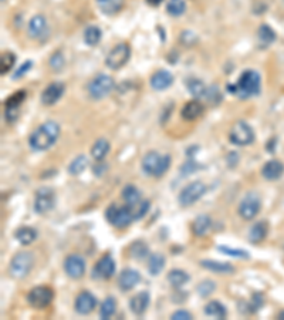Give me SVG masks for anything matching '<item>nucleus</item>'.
<instances>
[{"label":"nucleus","instance_id":"52","mask_svg":"<svg viewBox=\"0 0 284 320\" xmlns=\"http://www.w3.org/2000/svg\"><path fill=\"white\" fill-rule=\"evenodd\" d=\"M277 317H278V319H284V312H281V313H278Z\"/></svg>","mask_w":284,"mask_h":320},{"label":"nucleus","instance_id":"12","mask_svg":"<svg viewBox=\"0 0 284 320\" xmlns=\"http://www.w3.org/2000/svg\"><path fill=\"white\" fill-rule=\"evenodd\" d=\"M54 299V290L49 286L33 288L27 293V302L33 309H44Z\"/></svg>","mask_w":284,"mask_h":320},{"label":"nucleus","instance_id":"5","mask_svg":"<svg viewBox=\"0 0 284 320\" xmlns=\"http://www.w3.org/2000/svg\"><path fill=\"white\" fill-rule=\"evenodd\" d=\"M114 87H115V82L111 75L98 74L88 83V94L94 100H101L108 94H111Z\"/></svg>","mask_w":284,"mask_h":320},{"label":"nucleus","instance_id":"16","mask_svg":"<svg viewBox=\"0 0 284 320\" xmlns=\"http://www.w3.org/2000/svg\"><path fill=\"white\" fill-rule=\"evenodd\" d=\"M115 261L112 259V256L110 253H107L104 256H101L98 259V262L94 265V277H98V279H110V277L114 276L115 273Z\"/></svg>","mask_w":284,"mask_h":320},{"label":"nucleus","instance_id":"36","mask_svg":"<svg viewBox=\"0 0 284 320\" xmlns=\"http://www.w3.org/2000/svg\"><path fill=\"white\" fill-rule=\"evenodd\" d=\"M101 37H103V32H101V29L97 27V26H88L86 29V32H84V42L90 47L97 46L99 43Z\"/></svg>","mask_w":284,"mask_h":320},{"label":"nucleus","instance_id":"45","mask_svg":"<svg viewBox=\"0 0 284 320\" xmlns=\"http://www.w3.org/2000/svg\"><path fill=\"white\" fill-rule=\"evenodd\" d=\"M263 303H265V297L261 293H254L252 296V301L247 303V312L249 313H254V312H257L261 306H263Z\"/></svg>","mask_w":284,"mask_h":320},{"label":"nucleus","instance_id":"37","mask_svg":"<svg viewBox=\"0 0 284 320\" xmlns=\"http://www.w3.org/2000/svg\"><path fill=\"white\" fill-rule=\"evenodd\" d=\"M186 87L189 90V93H191L193 97H196V98L205 97V95H206V91H208V88H206V86L204 84V82L199 80V78H189V80L186 82Z\"/></svg>","mask_w":284,"mask_h":320},{"label":"nucleus","instance_id":"19","mask_svg":"<svg viewBox=\"0 0 284 320\" xmlns=\"http://www.w3.org/2000/svg\"><path fill=\"white\" fill-rule=\"evenodd\" d=\"M139 282H141L139 272L135 269H131V268L123 269V272L119 273V277H118V286L124 292H128L131 289H134Z\"/></svg>","mask_w":284,"mask_h":320},{"label":"nucleus","instance_id":"39","mask_svg":"<svg viewBox=\"0 0 284 320\" xmlns=\"http://www.w3.org/2000/svg\"><path fill=\"white\" fill-rule=\"evenodd\" d=\"M121 196H123V199L125 201V204H135V202L141 201V191L136 188L135 185H125L123 189V192H121Z\"/></svg>","mask_w":284,"mask_h":320},{"label":"nucleus","instance_id":"53","mask_svg":"<svg viewBox=\"0 0 284 320\" xmlns=\"http://www.w3.org/2000/svg\"><path fill=\"white\" fill-rule=\"evenodd\" d=\"M97 2H98V3H99V2H104V0H97Z\"/></svg>","mask_w":284,"mask_h":320},{"label":"nucleus","instance_id":"17","mask_svg":"<svg viewBox=\"0 0 284 320\" xmlns=\"http://www.w3.org/2000/svg\"><path fill=\"white\" fill-rule=\"evenodd\" d=\"M95 308H97V299H95V296L91 292L84 290V292H81V293L77 295L74 302V309L77 313L86 316V314H90L91 312H94Z\"/></svg>","mask_w":284,"mask_h":320},{"label":"nucleus","instance_id":"35","mask_svg":"<svg viewBox=\"0 0 284 320\" xmlns=\"http://www.w3.org/2000/svg\"><path fill=\"white\" fill-rule=\"evenodd\" d=\"M128 205V204H127ZM130 207V211L132 213V218L134 221L141 219L142 216H145L147 212L149 211V207H151V202L148 199H141V201L135 202V204H131L128 205Z\"/></svg>","mask_w":284,"mask_h":320},{"label":"nucleus","instance_id":"51","mask_svg":"<svg viewBox=\"0 0 284 320\" xmlns=\"http://www.w3.org/2000/svg\"><path fill=\"white\" fill-rule=\"evenodd\" d=\"M162 2H164V0H147V3H148L149 6H159V5H161Z\"/></svg>","mask_w":284,"mask_h":320},{"label":"nucleus","instance_id":"4","mask_svg":"<svg viewBox=\"0 0 284 320\" xmlns=\"http://www.w3.org/2000/svg\"><path fill=\"white\" fill-rule=\"evenodd\" d=\"M33 265H34V256L31 252H19L10 261L9 273L13 279H23L30 273Z\"/></svg>","mask_w":284,"mask_h":320},{"label":"nucleus","instance_id":"41","mask_svg":"<svg viewBox=\"0 0 284 320\" xmlns=\"http://www.w3.org/2000/svg\"><path fill=\"white\" fill-rule=\"evenodd\" d=\"M98 6L105 14H115L123 9L124 0H104V2H99Z\"/></svg>","mask_w":284,"mask_h":320},{"label":"nucleus","instance_id":"7","mask_svg":"<svg viewBox=\"0 0 284 320\" xmlns=\"http://www.w3.org/2000/svg\"><path fill=\"white\" fill-rule=\"evenodd\" d=\"M229 141L237 147L252 144L254 141V131L245 121H237L233 124L229 132Z\"/></svg>","mask_w":284,"mask_h":320},{"label":"nucleus","instance_id":"6","mask_svg":"<svg viewBox=\"0 0 284 320\" xmlns=\"http://www.w3.org/2000/svg\"><path fill=\"white\" fill-rule=\"evenodd\" d=\"M105 219L115 228H127L134 221V218H132V213L128 205L121 207L117 204H111L105 209Z\"/></svg>","mask_w":284,"mask_h":320},{"label":"nucleus","instance_id":"22","mask_svg":"<svg viewBox=\"0 0 284 320\" xmlns=\"http://www.w3.org/2000/svg\"><path fill=\"white\" fill-rule=\"evenodd\" d=\"M200 266L206 270H210L212 273L216 275H230L235 273L236 268L228 262H219V261H212V259H204L200 261Z\"/></svg>","mask_w":284,"mask_h":320},{"label":"nucleus","instance_id":"20","mask_svg":"<svg viewBox=\"0 0 284 320\" xmlns=\"http://www.w3.org/2000/svg\"><path fill=\"white\" fill-rule=\"evenodd\" d=\"M149 83H151V87L154 88L155 91H162V90H167L172 86L173 75L168 70H158L156 73L152 74Z\"/></svg>","mask_w":284,"mask_h":320},{"label":"nucleus","instance_id":"18","mask_svg":"<svg viewBox=\"0 0 284 320\" xmlns=\"http://www.w3.org/2000/svg\"><path fill=\"white\" fill-rule=\"evenodd\" d=\"M66 91V86L64 83L54 82L49 84L47 87L44 88L43 93H42V104L43 106H54L57 101L60 100Z\"/></svg>","mask_w":284,"mask_h":320},{"label":"nucleus","instance_id":"24","mask_svg":"<svg viewBox=\"0 0 284 320\" xmlns=\"http://www.w3.org/2000/svg\"><path fill=\"white\" fill-rule=\"evenodd\" d=\"M204 113V104L199 100H192L188 101L184 108H182V118L186 121H193V119L199 118Z\"/></svg>","mask_w":284,"mask_h":320},{"label":"nucleus","instance_id":"14","mask_svg":"<svg viewBox=\"0 0 284 320\" xmlns=\"http://www.w3.org/2000/svg\"><path fill=\"white\" fill-rule=\"evenodd\" d=\"M27 32H29V36L34 40H40V42H44L46 38L49 37V23L44 17L43 14H36L33 16L29 22V27H27Z\"/></svg>","mask_w":284,"mask_h":320},{"label":"nucleus","instance_id":"42","mask_svg":"<svg viewBox=\"0 0 284 320\" xmlns=\"http://www.w3.org/2000/svg\"><path fill=\"white\" fill-rule=\"evenodd\" d=\"M14 64H16V56L13 53H10V51L3 53L2 58H0V73H2V75L7 74L14 67Z\"/></svg>","mask_w":284,"mask_h":320},{"label":"nucleus","instance_id":"40","mask_svg":"<svg viewBox=\"0 0 284 320\" xmlns=\"http://www.w3.org/2000/svg\"><path fill=\"white\" fill-rule=\"evenodd\" d=\"M186 10L185 0H168L167 12L169 16L173 17H179Z\"/></svg>","mask_w":284,"mask_h":320},{"label":"nucleus","instance_id":"50","mask_svg":"<svg viewBox=\"0 0 284 320\" xmlns=\"http://www.w3.org/2000/svg\"><path fill=\"white\" fill-rule=\"evenodd\" d=\"M185 170H188V171H186L184 175H186V174H192V172H195V171L198 170V165H196V164L193 163V161L191 159V161H188V163L182 167V172H184Z\"/></svg>","mask_w":284,"mask_h":320},{"label":"nucleus","instance_id":"13","mask_svg":"<svg viewBox=\"0 0 284 320\" xmlns=\"http://www.w3.org/2000/svg\"><path fill=\"white\" fill-rule=\"evenodd\" d=\"M87 269L86 259L78 253H71L64 259V272L71 279H81Z\"/></svg>","mask_w":284,"mask_h":320},{"label":"nucleus","instance_id":"38","mask_svg":"<svg viewBox=\"0 0 284 320\" xmlns=\"http://www.w3.org/2000/svg\"><path fill=\"white\" fill-rule=\"evenodd\" d=\"M149 248L148 245L144 242V241H135L132 245L130 246V255L131 257H134L136 261H142L148 256Z\"/></svg>","mask_w":284,"mask_h":320},{"label":"nucleus","instance_id":"32","mask_svg":"<svg viewBox=\"0 0 284 320\" xmlns=\"http://www.w3.org/2000/svg\"><path fill=\"white\" fill-rule=\"evenodd\" d=\"M117 310V301L114 296H108L105 297L104 302L101 303V308H99V317L101 319H110L112 314L115 313Z\"/></svg>","mask_w":284,"mask_h":320},{"label":"nucleus","instance_id":"2","mask_svg":"<svg viewBox=\"0 0 284 320\" xmlns=\"http://www.w3.org/2000/svg\"><path fill=\"white\" fill-rule=\"evenodd\" d=\"M171 163H172V158H171L169 154L162 155V154L156 152V151H149L142 158L141 167L142 171L147 175L159 178L164 174H167V171L171 167Z\"/></svg>","mask_w":284,"mask_h":320},{"label":"nucleus","instance_id":"11","mask_svg":"<svg viewBox=\"0 0 284 320\" xmlns=\"http://www.w3.org/2000/svg\"><path fill=\"white\" fill-rule=\"evenodd\" d=\"M56 204V194L50 187H42L36 191L34 196V212L38 215H46L50 212Z\"/></svg>","mask_w":284,"mask_h":320},{"label":"nucleus","instance_id":"21","mask_svg":"<svg viewBox=\"0 0 284 320\" xmlns=\"http://www.w3.org/2000/svg\"><path fill=\"white\" fill-rule=\"evenodd\" d=\"M284 174V164L278 159L267 161L261 168V175L267 181H277Z\"/></svg>","mask_w":284,"mask_h":320},{"label":"nucleus","instance_id":"29","mask_svg":"<svg viewBox=\"0 0 284 320\" xmlns=\"http://www.w3.org/2000/svg\"><path fill=\"white\" fill-rule=\"evenodd\" d=\"M204 312L208 317H213V319H225L226 317V308L219 301L209 302L205 306Z\"/></svg>","mask_w":284,"mask_h":320},{"label":"nucleus","instance_id":"3","mask_svg":"<svg viewBox=\"0 0 284 320\" xmlns=\"http://www.w3.org/2000/svg\"><path fill=\"white\" fill-rule=\"evenodd\" d=\"M230 93L237 94L240 98H249L252 95L259 94L260 91V74L254 70H246L240 75L236 86H228Z\"/></svg>","mask_w":284,"mask_h":320},{"label":"nucleus","instance_id":"23","mask_svg":"<svg viewBox=\"0 0 284 320\" xmlns=\"http://www.w3.org/2000/svg\"><path fill=\"white\" fill-rule=\"evenodd\" d=\"M151 302V296L148 292H139L135 296H132L130 301V309L135 316H142L147 312Z\"/></svg>","mask_w":284,"mask_h":320},{"label":"nucleus","instance_id":"49","mask_svg":"<svg viewBox=\"0 0 284 320\" xmlns=\"http://www.w3.org/2000/svg\"><path fill=\"white\" fill-rule=\"evenodd\" d=\"M171 319L172 320H191L192 314L189 313V312H186V310H176V312H173L172 313Z\"/></svg>","mask_w":284,"mask_h":320},{"label":"nucleus","instance_id":"33","mask_svg":"<svg viewBox=\"0 0 284 320\" xmlns=\"http://www.w3.org/2000/svg\"><path fill=\"white\" fill-rule=\"evenodd\" d=\"M257 37H259L260 46H263V47L267 46V47H269V46L276 40V33H274V30H273L270 26L263 25L259 27Z\"/></svg>","mask_w":284,"mask_h":320},{"label":"nucleus","instance_id":"43","mask_svg":"<svg viewBox=\"0 0 284 320\" xmlns=\"http://www.w3.org/2000/svg\"><path fill=\"white\" fill-rule=\"evenodd\" d=\"M215 289H216V285H215L213 281L205 279V281H202V282L199 283L196 290H198V293L202 296V297H208V296H210L213 292H215Z\"/></svg>","mask_w":284,"mask_h":320},{"label":"nucleus","instance_id":"31","mask_svg":"<svg viewBox=\"0 0 284 320\" xmlns=\"http://www.w3.org/2000/svg\"><path fill=\"white\" fill-rule=\"evenodd\" d=\"M165 268V256L162 253H154L149 256L148 270L152 276H158Z\"/></svg>","mask_w":284,"mask_h":320},{"label":"nucleus","instance_id":"1","mask_svg":"<svg viewBox=\"0 0 284 320\" xmlns=\"http://www.w3.org/2000/svg\"><path fill=\"white\" fill-rule=\"evenodd\" d=\"M60 126L56 121H46L38 126L29 137V145L33 151H47L56 144L60 137Z\"/></svg>","mask_w":284,"mask_h":320},{"label":"nucleus","instance_id":"15","mask_svg":"<svg viewBox=\"0 0 284 320\" xmlns=\"http://www.w3.org/2000/svg\"><path fill=\"white\" fill-rule=\"evenodd\" d=\"M26 100V91L25 90H19L14 94H12L6 101H5V117L9 123H14L17 117H19V107L22 103Z\"/></svg>","mask_w":284,"mask_h":320},{"label":"nucleus","instance_id":"28","mask_svg":"<svg viewBox=\"0 0 284 320\" xmlns=\"http://www.w3.org/2000/svg\"><path fill=\"white\" fill-rule=\"evenodd\" d=\"M108 152H110V143H108V139L98 138L95 143H94L93 147H91V157H93L97 163L103 161Z\"/></svg>","mask_w":284,"mask_h":320},{"label":"nucleus","instance_id":"27","mask_svg":"<svg viewBox=\"0 0 284 320\" xmlns=\"http://www.w3.org/2000/svg\"><path fill=\"white\" fill-rule=\"evenodd\" d=\"M212 226V221H210L209 215H199L196 216L193 222H192V232L196 236H204L210 231Z\"/></svg>","mask_w":284,"mask_h":320},{"label":"nucleus","instance_id":"47","mask_svg":"<svg viewBox=\"0 0 284 320\" xmlns=\"http://www.w3.org/2000/svg\"><path fill=\"white\" fill-rule=\"evenodd\" d=\"M180 42L185 44V46L191 47V46H193V44L198 42V36L195 33L185 30V32H182V34H180Z\"/></svg>","mask_w":284,"mask_h":320},{"label":"nucleus","instance_id":"48","mask_svg":"<svg viewBox=\"0 0 284 320\" xmlns=\"http://www.w3.org/2000/svg\"><path fill=\"white\" fill-rule=\"evenodd\" d=\"M31 64H33L31 62H25V63L22 64L19 69H17V71L13 74V80H16V78H20V77H23L26 73H29V71H30Z\"/></svg>","mask_w":284,"mask_h":320},{"label":"nucleus","instance_id":"9","mask_svg":"<svg viewBox=\"0 0 284 320\" xmlns=\"http://www.w3.org/2000/svg\"><path fill=\"white\" fill-rule=\"evenodd\" d=\"M206 194V185L202 181H193L188 184L178 195V201L182 207H191Z\"/></svg>","mask_w":284,"mask_h":320},{"label":"nucleus","instance_id":"30","mask_svg":"<svg viewBox=\"0 0 284 320\" xmlns=\"http://www.w3.org/2000/svg\"><path fill=\"white\" fill-rule=\"evenodd\" d=\"M189 281H191V276L184 269H172L168 273V282L171 283L173 288H180Z\"/></svg>","mask_w":284,"mask_h":320},{"label":"nucleus","instance_id":"46","mask_svg":"<svg viewBox=\"0 0 284 320\" xmlns=\"http://www.w3.org/2000/svg\"><path fill=\"white\" fill-rule=\"evenodd\" d=\"M217 249L225 255H229V256L240 257V259L249 257V253L243 249H235V248H229V246H217Z\"/></svg>","mask_w":284,"mask_h":320},{"label":"nucleus","instance_id":"34","mask_svg":"<svg viewBox=\"0 0 284 320\" xmlns=\"http://www.w3.org/2000/svg\"><path fill=\"white\" fill-rule=\"evenodd\" d=\"M88 167V158L86 155H77V157L68 165V174L70 175H80Z\"/></svg>","mask_w":284,"mask_h":320},{"label":"nucleus","instance_id":"10","mask_svg":"<svg viewBox=\"0 0 284 320\" xmlns=\"http://www.w3.org/2000/svg\"><path fill=\"white\" fill-rule=\"evenodd\" d=\"M260 209H261V201L259 195L256 192H247L239 204L237 212L245 221H252L254 216L259 215Z\"/></svg>","mask_w":284,"mask_h":320},{"label":"nucleus","instance_id":"44","mask_svg":"<svg viewBox=\"0 0 284 320\" xmlns=\"http://www.w3.org/2000/svg\"><path fill=\"white\" fill-rule=\"evenodd\" d=\"M49 63H50V66H51V69L56 70V71H60V70H63V67H64V64H66L64 54H63L60 50L54 51V53L50 56Z\"/></svg>","mask_w":284,"mask_h":320},{"label":"nucleus","instance_id":"8","mask_svg":"<svg viewBox=\"0 0 284 320\" xmlns=\"http://www.w3.org/2000/svg\"><path fill=\"white\" fill-rule=\"evenodd\" d=\"M131 57V49L127 43H119L114 46L111 51L107 54L105 58V66L111 70L123 69L125 64L128 63Z\"/></svg>","mask_w":284,"mask_h":320},{"label":"nucleus","instance_id":"26","mask_svg":"<svg viewBox=\"0 0 284 320\" xmlns=\"http://www.w3.org/2000/svg\"><path fill=\"white\" fill-rule=\"evenodd\" d=\"M267 233H269V224L266 221H259L250 228L247 238L252 244H260V242L265 241Z\"/></svg>","mask_w":284,"mask_h":320},{"label":"nucleus","instance_id":"25","mask_svg":"<svg viewBox=\"0 0 284 320\" xmlns=\"http://www.w3.org/2000/svg\"><path fill=\"white\" fill-rule=\"evenodd\" d=\"M37 231L34 228H31V226H20V228H17L14 231V238H16V241L19 242L20 245L23 246L33 244L37 239Z\"/></svg>","mask_w":284,"mask_h":320}]
</instances>
